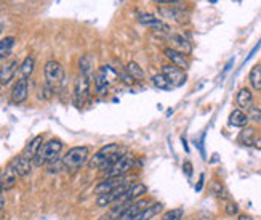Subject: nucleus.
Segmentation results:
<instances>
[{
	"mask_svg": "<svg viewBox=\"0 0 261 220\" xmlns=\"http://www.w3.org/2000/svg\"><path fill=\"white\" fill-rule=\"evenodd\" d=\"M248 120H253V123H261V109L256 106H252L248 109Z\"/></svg>",
	"mask_w": 261,
	"mask_h": 220,
	"instance_id": "obj_34",
	"label": "nucleus"
},
{
	"mask_svg": "<svg viewBox=\"0 0 261 220\" xmlns=\"http://www.w3.org/2000/svg\"><path fill=\"white\" fill-rule=\"evenodd\" d=\"M89 156H90V151L86 146H74L63 156V166L69 172H75L86 162Z\"/></svg>",
	"mask_w": 261,
	"mask_h": 220,
	"instance_id": "obj_3",
	"label": "nucleus"
},
{
	"mask_svg": "<svg viewBox=\"0 0 261 220\" xmlns=\"http://www.w3.org/2000/svg\"><path fill=\"white\" fill-rule=\"evenodd\" d=\"M95 85H96V92L100 95H104L107 92V89H109V82L106 81V78L100 71H98L95 76Z\"/></svg>",
	"mask_w": 261,
	"mask_h": 220,
	"instance_id": "obj_29",
	"label": "nucleus"
},
{
	"mask_svg": "<svg viewBox=\"0 0 261 220\" xmlns=\"http://www.w3.org/2000/svg\"><path fill=\"white\" fill-rule=\"evenodd\" d=\"M2 31H4V26H2V25H0V32H2Z\"/></svg>",
	"mask_w": 261,
	"mask_h": 220,
	"instance_id": "obj_44",
	"label": "nucleus"
},
{
	"mask_svg": "<svg viewBox=\"0 0 261 220\" xmlns=\"http://www.w3.org/2000/svg\"><path fill=\"white\" fill-rule=\"evenodd\" d=\"M146 193H148V186H146L144 183L138 182V183H135V185L130 186V188L122 194V198L119 200V203L130 204V203H133V201L141 200V196L146 194Z\"/></svg>",
	"mask_w": 261,
	"mask_h": 220,
	"instance_id": "obj_11",
	"label": "nucleus"
},
{
	"mask_svg": "<svg viewBox=\"0 0 261 220\" xmlns=\"http://www.w3.org/2000/svg\"><path fill=\"white\" fill-rule=\"evenodd\" d=\"M15 42H16V39L12 36L0 40V60H5L8 55L12 53V50L15 47Z\"/></svg>",
	"mask_w": 261,
	"mask_h": 220,
	"instance_id": "obj_26",
	"label": "nucleus"
},
{
	"mask_svg": "<svg viewBox=\"0 0 261 220\" xmlns=\"http://www.w3.org/2000/svg\"><path fill=\"white\" fill-rule=\"evenodd\" d=\"M253 146H255L256 150H261V138H255V141H253Z\"/></svg>",
	"mask_w": 261,
	"mask_h": 220,
	"instance_id": "obj_41",
	"label": "nucleus"
},
{
	"mask_svg": "<svg viewBox=\"0 0 261 220\" xmlns=\"http://www.w3.org/2000/svg\"><path fill=\"white\" fill-rule=\"evenodd\" d=\"M160 72L165 76L167 81L170 82L171 87H181V85L186 84L188 76H186V72H184V69L178 68V66L165 64V66H162V71Z\"/></svg>",
	"mask_w": 261,
	"mask_h": 220,
	"instance_id": "obj_6",
	"label": "nucleus"
},
{
	"mask_svg": "<svg viewBox=\"0 0 261 220\" xmlns=\"http://www.w3.org/2000/svg\"><path fill=\"white\" fill-rule=\"evenodd\" d=\"M237 220H253V217L248 215V214H239Z\"/></svg>",
	"mask_w": 261,
	"mask_h": 220,
	"instance_id": "obj_39",
	"label": "nucleus"
},
{
	"mask_svg": "<svg viewBox=\"0 0 261 220\" xmlns=\"http://www.w3.org/2000/svg\"><path fill=\"white\" fill-rule=\"evenodd\" d=\"M127 72L132 76V78L135 79V81H141V79H144V71H143V68L138 64V63H135V61H130L128 64H127Z\"/></svg>",
	"mask_w": 261,
	"mask_h": 220,
	"instance_id": "obj_28",
	"label": "nucleus"
},
{
	"mask_svg": "<svg viewBox=\"0 0 261 220\" xmlns=\"http://www.w3.org/2000/svg\"><path fill=\"white\" fill-rule=\"evenodd\" d=\"M32 162H34V161H31L26 156L19 155V156H16V158H13L12 161H10L8 166L16 172L18 177H27V175L32 172Z\"/></svg>",
	"mask_w": 261,
	"mask_h": 220,
	"instance_id": "obj_9",
	"label": "nucleus"
},
{
	"mask_svg": "<svg viewBox=\"0 0 261 220\" xmlns=\"http://www.w3.org/2000/svg\"><path fill=\"white\" fill-rule=\"evenodd\" d=\"M19 69V61L18 60H12L5 63L2 68H0V84L2 85H8L13 81L16 71Z\"/></svg>",
	"mask_w": 261,
	"mask_h": 220,
	"instance_id": "obj_15",
	"label": "nucleus"
},
{
	"mask_svg": "<svg viewBox=\"0 0 261 220\" xmlns=\"http://www.w3.org/2000/svg\"><path fill=\"white\" fill-rule=\"evenodd\" d=\"M61 150H63V141L61 140L51 138V140L45 141L40 146L37 156L34 159V164H36V166H43V164H48L51 161L58 159L60 155H61Z\"/></svg>",
	"mask_w": 261,
	"mask_h": 220,
	"instance_id": "obj_2",
	"label": "nucleus"
},
{
	"mask_svg": "<svg viewBox=\"0 0 261 220\" xmlns=\"http://www.w3.org/2000/svg\"><path fill=\"white\" fill-rule=\"evenodd\" d=\"M159 13L165 18H170V19H175V21H180L181 16L184 15L186 16V12L175 5H165V7H159Z\"/></svg>",
	"mask_w": 261,
	"mask_h": 220,
	"instance_id": "obj_20",
	"label": "nucleus"
},
{
	"mask_svg": "<svg viewBox=\"0 0 261 220\" xmlns=\"http://www.w3.org/2000/svg\"><path fill=\"white\" fill-rule=\"evenodd\" d=\"M210 191L216 196V198H221V200H224V198H227V193H226V188L223 186V183L220 180H215L210 186Z\"/></svg>",
	"mask_w": 261,
	"mask_h": 220,
	"instance_id": "obj_31",
	"label": "nucleus"
},
{
	"mask_svg": "<svg viewBox=\"0 0 261 220\" xmlns=\"http://www.w3.org/2000/svg\"><path fill=\"white\" fill-rule=\"evenodd\" d=\"M164 55L170 60V64L178 66V68H181V69H188L189 68V60L184 53H181V52H178L175 48H165Z\"/></svg>",
	"mask_w": 261,
	"mask_h": 220,
	"instance_id": "obj_16",
	"label": "nucleus"
},
{
	"mask_svg": "<svg viewBox=\"0 0 261 220\" xmlns=\"http://www.w3.org/2000/svg\"><path fill=\"white\" fill-rule=\"evenodd\" d=\"M183 217V209H171V211H167L164 215H162V220H181Z\"/></svg>",
	"mask_w": 261,
	"mask_h": 220,
	"instance_id": "obj_33",
	"label": "nucleus"
},
{
	"mask_svg": "<svg viewBox=\"0 0 261 220\" xmlns=\"http://www.w3.org/2000/svg\"><path fill=\"white\" fill-rule=\"evenodd\" d=\"M124 183H128V179L127 177H106L103 182H100V183L95 186V193L98 196L104 194V193H109V191L115 190L117 186H121Z\"/></svg>",
	"mask_w": 261,
	"mask_h": 220,
	"instance_id": "obj_10",
	"label": "nucleus"
},
{
	"mask_svg": "<svg viewBox=\"0 0 261 220\" xmlns=\"http://www.w3.org/2000/svg\"><path fill=\"white\" fill-rule=\"evenodd\" d=\"M202 186H204V175H200L199 183H197V186H195V191H200V190H202Z\"/></svg>",
	"mask_w": 261,
	"mask_h": 220,
	"instance_id": "obj_40",
	"label": "nucleus"
},
{
	"mask_svg": "<svg viewBox=\"0 0 261 220\" xmlns=\"http://www.w3.org/2000/svg\"><path fill=\"white\" fill-rule=\"evenodd\" d=\"M27 95H29V82L27 79H18V82L15 84L13 90H12V102L15 105H21L27 100Z\"/></svg>",
	"mask_w": 261,
	"mask_h": 220,
	"instance_id": "obj_13",
	"label": "nucleus"
},
{
	"mask_svg": "<svg viewBox=\"0 0 261 220\" xmlns=\"http://www.w3.org/2000/svg\"><path fill=\"white\" fill-rule=\"evenodd\" d=\"M43 74H45V81L47 85L50 87L51 90H55L56 87L63 82L64 79V69L60 61L50 60L45 63V68H43Z\"/></svg>",
	"mask_w": 261,
	"mask_h": 220,
	"instance_id": "obj_4",
	"label": "nucleus"
},
{
	"mask_svg": "<svg viewBox=\"0 0 261 220\" xmlns=\"http://www.w3.org/2000/svg\"><path fill=\"white\" fill-rule=\"evenodd\" d=\"M209 2H210V4H216V2H218V0H209Z\"/></svg>",
	"mask_w": 261,
	"mask_h": 220,
	"instance_id": "obj_43",
	"label": "nucleus"
},
{
	"mask_svg": "<svg viewBox=\"0 0 261 220\" xmlns=\"http://www.w3.org/2000/svg\"><path fill=\"white\" fill-rule=\"evenodd\" d=\"M34 69H36V58L29 55V57H26L23 60V63L19 64V74H21V78H23V79H29L31 76H32V72H34Z\"/></svg>",
	"mask_w": 261,
	"mask_h": 220,
	"instance_id": "obj_23",
	"label": "nucleus"
},
{
	"mask_svg": "<svg viewBox=\"0 0 261 220\" xmlns=\"http://www.w3.org/2000/svg\"><path fill=\"white\" fill-rule=\"evenodd\" d=\"M224 211H226L227 215H237V214H239V206H237L236 203L231 201V203H227V204H226Z\"/></svg>",
	"mask_w": 261,
	"mask_h": 220,
	"instance_id": "obj_35",
	"label": "nucleus"
},
{
	"mask_svg": "<svg viewBox=\"0 0 261 220\" xmlns=\"http://www.w3.org/2000/svg\"><path fill=\"white\" fill-rule=\"evenodd\" d=\"M135 159L132 156H122L112 167L104 170L106 177H125V175L135 167Z\"/></svg>",
	"mask_w": 261,
	"mask_h": 220,
	"instance_id": "obj_5",
	"label": "nucleus"
},
{
	"mask_svg": "<svg viewBox=\"0 0 261 220\" xmlns=\"http://www.w3.org/2000/svg\"><path fill=\"white\" fill-rule=\"evenodd\" d=\"M239 141L245 146H253L255 141V129L253 127H244V130L239 134Z\"/></svg>",
	"mask_w": 261,
	"mask_h": 220,
	"instance_id": "obj_27",
	"label": "nucleus"
},
{
	"mask_svg": "<svg viewBox=\"0 0 261 220\" xmlns=\"http://www.w3.org/2000/svg\"><path fill=\"white\" fill-rule=\"evenodd\" d=\"M5 207V200H4V196H2V193H0V211Z\"/></svg>",
	"mask_w": 261,
	"mask_h": 220,
	"instance_id": "obj_42",
	"label": "nucleus"
},
{
	"mask_svg": "<svg viewBox=\"0 0 261 220\" xmlns=\"http://www.w3.org/2000/svg\"><path fill=\"white\" fill-rule=\"evenodd\" d=\"M152 84H154L157 89H160V90H170L171 89V85H170V82L167 81V78L162 72H159V74H154L152 76Z\"/></svg>",
	"mask_w": 261,
	"mask_h": 220,
	"instance_id": "obj_30",
	"label": "nucleus"
},
{
	"mask_svg": "<svg viewBox=\"0 0 261 220\" xmlns=\"http://www.w3.org/2000/svg\"><path fill=\"white\" fill-rule=\"evenodd\" d=\"M79 68H80V74H86L89 76L90 69H92V58L89 55H83L79 60Z\"/></svg>",
	"mask_w": 261,
	"mask_h": 220,
	"instance_id": "obj_32",
	"label": "nucleus"
},
{
	"mask_svg": "<svg viewBox=\"0 0 261 220\" xmlns=\"http://www.w3.org/2000/svg\"><path fill=\"white\" fill-rule=\"evenodd\" d=\"M183 169H184V174H186L188 177H191V175H192V164L189 161H186L183 164Z\"/></svg>",
	"mask_w": 261,
	"mask_h": 220,
	"instance_id": "obj_38",
	"label": "nucleus"
},
{
	"mask_svg": "<svg viewBox=\"0 0 261 220\" xmlns=\"http://www.w3.org/2000/svg\"><path fill=\"white\" fill-rule=\"evenodd\" d=\"M90 93V79L86 74H79V78L75 79L74 84V98H75V105H83L86 100V96Z\"/></svg>",
	"mask_w": 261,
	"mask_h": 220,
	"instance_id": "obj_7",
	"label": "nucleus"
},
{
	"mask_svg": "<svg viewBox=\"0 0 261 220\" xmlns=\"http://www.w3.org/2000/svg\"><path fill=\"white\" fill-rule=\"evenodd\" d=\"M170 42L173 43V48L178 50V52H181V53H184V55H189L191 50H192L189 40H188L186 37H183L181 34L171 36V40H170Z\"/></svg>",
	"mask_w": 261,
	"mask_h": 220,
	"instance_id": "obj_22",
	"label": "nucleus"
},
{
	"mask_svg": "<svg viewBox=\"0 0 261 220\" xmlns=\"http://www.w3.org/2000/svg\"><path fill=\"white\" fill-rule=\"evenodd\" d=\"M154 4H157L159 7H165V5H178L181 0H152Z\"/></svg>",
	"mask_w": 261,
	"mask_h": 220,
	"instance_id": "obj_36",
	"label": "nucleus"
},
{
	"mask_svg": "<svg viewBox=\"0 0 261 220\" xmlns=\"http://www.w3.org/2000/svg\"><path fill=\"white\" fill-rule=\"evenodd\" d=\"M16 180H18V175H16V172L12 167H10V166H7L4 169V172L0 174V183H2L4 191L12 190L13 186L16 185Z\"/></svg>",
	"mask_w": 261,
	"mask_h": 220,
	"instance_id": "obj_17",
	"label": "nucleus"
},
{
	"mask_svg": "<svg viewBox=\"0 0 261 220\" xmlns=\"http://www.w3.org/2000/svg\"><path fill=\"white\" fill-rule=\"evenodd\" d=\"M133 78H132V76H130L128 72H127V69H125V72H122V82L124 84H127V85H132L133 84Z\"/></svg>",
	"mask_w": 261,
	"mask_h": 220,
	"instance_id": "obj_37",
	"label": "nucleus"
},
{
	"mask_svg": "<svg viewBox=\"0 0 261 220\" xmlns=\"http://www.w3.org/2000/svg\"><path fill=\"white\" fill-rule=\"evenodd\" d=\"M248 124V116L245 114V111H242V109H234V111L229 114V126L233 127H247Z\"/></svg>",
	"mask_w": 261,
	"mask_h": 220,
	"instance_id": "obj_21",
	"label": "nucleus"
},
{
	"mask_svg": "<svg viewBox=\"0 0 261 220\" xmlns=\"http://www.w3.org/2000/svg\"><path fill=\"white\" fill-rule=\"evenodd\" d=\"M162 207H164V206H162L160 203H154V204H151L149 207H146L143 212H139L138 215H135L132 220H151L162 211Z\"/></svg>",
	"mask_w": 261,
	"mask_h": 220,
	"instance_id": "obj_24",
	"label": "nucleus"
},
{
	"mask_svg": "<svg viewBox=\"0 0 261 220\" xmlns=\"http://www.w3.org/2000/svg\"><path fill=\"white\" fill-rule=\"evenodd\" d=\"M248 81H250V85H252L253 90L261 92V64L253 66L252 71L248 74Z\"/></svg>",
	"mask_w": 261,
	"mask_h": 220,
	"instance_id": "obj_25",
	"label": "nucleus"
},
{
	"mask_svg": "<svg viewBox=\"0 0 261 220\" xmlns=\"http://www.w3.org/2000/svg\"><path fill=\"white\" fill-rule=\"evenodd\" d=\"M42 145H43V135L34 137V138H32V140L27 143V145H26V148H24V151H23V156H26V158L31 159V161H34Z\"/></svg>",
	"mask_w": 261,
	"mask_h": 220,
	"instance_id": "obj_19",
	"label": "nucleus"
},
{
	"mask_svg": "<svg viewBox=\"0 0 261 220\" xmlns=\"http://www.w3.org/2000/svg\"><path fill=\"white\" fill-rule=\"evenodd\" d=\"M151 206V201L149 200H138V201H133V203H130L127 207H125V211L121 214V217H119L117 220H132L135 215H138L139 212H143L146 207Z\"/></svg>",
	"mask_w": 261,
	"mask_h": 220,
	"instance_id": "obj_12",
	"label": "nucleus"
},
{
	"mask_svg": "<svg viewBox=\"0 0 261 220\" xmlns=\"http://www.w3.org/2000/svg\"><path fill=\"white\" fill-rule=\"evenodd\" d=\"M130 188V183H124L121 186H117L115 190L109 191V193H104V194H100L98 196V200H96V204L100 206V207H107V206H111L114 203H119V200L122 198V194Z\"/></svg>",
	"mask_w": 261,
	"mask_h": 220,
	"instance_id": "obj_8",
	"label": "nucleus"
},
{
	"mask_svg": "<svg viewBox=\"0 0 261 220\" xmlns=\"http://www.w3.org/2000/svg\"><path fill=\"white\" fill-rule=\"evenodd\" d=\"M236 103L239 106V109H242V111H245V109H250L253 105V93L250 89H241L236 96Z\"/></svg>",
	"mask_w": 261,
	"mask_h": 220,
	"instance_id": "obj_18",
	"label": "nucleus"
},
{
	"mask_svg": "<svg viewBox=\"0 0 261 220\" xmlns=\"http://www.w3.org/2000/svg\"><path fill=\"white\" fill-rule=\"evenodd\" d=\"M138 23L144 25V26H149L152 29H157L160 32H168L170 31L168 25H165L164 21L156 18L154 15H151V13H139L138 15Z\"/></svg>",
	"mask_w": 261,
	"mask_h": 220,
	"instance_id": "obj_14",
	"label": "nucleus"
},
{
	"mask_svg": "<svg viewBox=\"0 0 261 220\" xmlns=\"http://www.w3.org/2000/svg\"><path fill=\"white\" fill-rule=\"evenodd\" d=\"M122 158L121 155V146L117 143H109V145L103 146L98 153L90 158L89 161V167L90 169H101V170H107L109 167H112L114 164Z\"/></svg>",
	"mask_w": 261,
	"mask_h": 220,
	"instance_id": "obj_1",
	"label": "nucleus"
}]
</instances>
